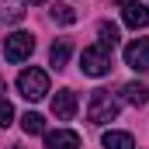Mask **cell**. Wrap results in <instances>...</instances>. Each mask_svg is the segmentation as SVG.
Segmentation results:
<instances>
[{"instance_id":"6da1fadb","label":"cell","mask_w":149,"mask_h":149,"mask_svg":"<svg viewBox=\"0 0 149 149\" xmlns=\"http://www.w3.org/2000/svg\"><path fill=\"white\" fill-rule=\"evenodd\" d=\"M87 118H90L94 125H108V121L118 118V101L111 97V90H94V94H90Z\"/></svg>"},{"instance_id":"9a60e30c","label":"cell","mask_w":149,"mask_h":149,"mask_svg":"<svg viewBox=\"0 0 149 149\" xmlns=\"http://www.w3.org/2000/svg\"><path fill=\"white\" fill-rule=\"evenodd\" d=\"M52 21H59V24H73V21H76V10L70 7V3H56V7H52Z\"/></svg>"},{"instance_id":"2e32d148","label":"cell","mask_w":149,"mask_h":149,"mask_svg":"<svg viewBox=\"0 0 149 149\" xmlns=\"http://www.w3.org/2000/svg\"><path fill=\"white\" fill-rule=\"evenodd\" d=\"M10 118H14L10 101H3V97H0V128H7V125H10Z\"/></svg>"},{"instance_id":"ac0fdd59","label":"cell","mask_w":149,"mask_h":149,"mask_svg":"<svg viewBox=\"0 0 149 149\" xmlns=\"http://www.w3.org/2000/svg\"><path fill=\"white\" fill-rule=\"evenodd\" d=\"M28 3H45V0H28Z\"/></svg>"},{"instance_id":"5b68a950","label":"cell","mask_w":149,"mask_h":149,"mask_svg":"<svg viewBox=\"0 0 149 149\" xmlns=\"http://www.w3.org/2000/svg\"><path fill=\"white\" fill-rule=\"evenodd\" d=\"M125 63L132 70H149V38H135L125 49Z\"/></svg>"},{"instance_id":"8fae6325","label":"cell","mask_w":149,"mask_h":149,"mask_svg":"<svg viewBox=\"0 0 149 149\" xmlns=\"http://www.w3.org/2000/svg\"><path fill=\"white\" fill-rule=\"evenodd\" d=\"M121 94H125V101H128V104H135V108H142V104L149 101L146 83H125V87H121Z\"/></svg>"},{"instance_id":"4fadbf2b","label":"cell","mask_w":149,"mask_h":149,"mask_svg":"<svg viewBox=\"0 0 149 149\" xmlns=\"http://www.w3.org/2000/svg\"><path fill=\"white\" fill-rule=\"evenodd\" d=\"M97 35H101V42H97V45H104V49H111L114 52V45H118V28H114L111 21H101V28H97Z\"/></svg>"},{"instance_id":"52a82bcc","label":"cell","mask_w":149,"mask_h":149,"mask_svg":"<svg viewBox=\"0 0 149 149\" xmlns=\"http://www.w3.org/2000/svg\"><path fill=\"white\" fill-rule=\"evenodd\" d=\"M45 149H80V135L70 132V128L45 132Z\"/></svg>"},{"instance_id":"d6986e66","label":"cell","mask_w":149,"mask_h":149,"mask_svg":"<svg viewBox=\"0 0 149 149\" xmlns=\"http://www.w3.org/2000/svg\"><path fill=\"white\" fill-rule=\"evenodd\" d=\"M0 94H3V80H0Z\"/></svg>"},{"instance_id":"277c9868","label":"cell","mask_w":149,"mask_h":149,"mask_svg":"<svg viewBox=\"0 0 149 149\" xmlns=\"http://www.w3.org/2000/svg\"><path fill=\"white\" fill-rule=\"evenodd\" d=\"M31 52H35V38L28 35V31H14V35L3 42V56H7V63H24Z\"/></svg>"},{"instance_id":"3957f363","label":"cell","mask_w":149,"mask_h":149,"mask_svg":"<svg viewBox=\"0 0 149 149\" xmlns=\"http://www.w3.org/2000/svg\"><path fill=\"white\" fill-rule=\"evenodd\" d=\"M80 70L87 76H108L111 73V49L104 45H87L80 56Z\"/></svg>"},{"instance_id":"7c38bea8","label":"cell","mask_w":149,"mask_h":149,"mask_svg":"<svg viewBox=\"0 0 149 149\" xmlns=\"http://www.w3.org/2000/svg\"><path fill=\"white\" fill-rule=\"evenodd\" d=\"M104 149H135V139L128 132H104Z\"/></svg>"},{"instance_id":"9c48e42d","label":"cell","mask_w":149,"mask_h":149,"mask_svg":"<svg viewBox=\"0 0 149 149\" xmlns=\"http://www.w3.org/2000/svg\"><path fill=\"white\" fill-rule=\"evenodd\" d=\"M70 52H73V42H70V38H59V42H52V49H49V63H52L56 70H63V66L70 63Z\"/></svg>"},{"instance_id":"8992f818","label":"cell","mask_w":149,"mask_h":149,"mask_svg":"<svg viewBox=\"0 0 149 149\" xmlns=\"http://www.w3.org/2000/svg\"><path fill=\"white\" fill-rule=\"evenodd\" d=\"M52 114L59 118V121H70L76 114V94L66 87V90H59L56 97H52Z\"/></svg>"},{"instance_id":"e0dca14e","label":"cell","mask_w":149,"mask_h":149,"mask_svg":"<svg viewBox=\"0 0 149 149\" xmlns=\"http://www.w3.org/2000/svg\"><path fill=\"white\" fill-rule=\"evenodd\" d=\"M114 3H118V7H128V3H135V0H114Z\"/></svg>"},{"instance_id":"5bb4252c","label":"cell","mask_w":149,"mask_h":149,"mask_svg":"<svg viewBox=\"0 0 149 149\" xmlns=\"http://www.w3.org/2000/svg\"><path fill=\"white\" fill-rule=\"evenodd\" d=\"M21 128H24L28 135H42V132H45V118H42L38 111H28L24 118H21Z\"/></svg>"},{"instance_id":"7a4b0ae2","label":"cell","mask_w":149,"mask_h":149,"mask_svg":"<svg viewBox=\"0 0 149 149\" xmlns=\"http://www.w3.org/2000/svg\"><path fill=\"white\" fill-rule=\"evenodd\" d=\"M17 90H21L24 101H42V97L49 94V73H45V70H35V66H28L24 73L17 76Z\"/></svg>"},{"instance_id":"30bf717a","label":"cell","mask_w":149,"mask_h":149,"mask_svg":"<svg viewBox=\"0 0 149 149\" xmlns=\"http://www.w3.org/2000/svg\"><path fill=\"white\" fill-rule=\"evenodd\" d=\"M24 3H28V0H0V17L10 21V24L21 21V17H24Z\"/></svg>"},{"instance_id":"ba28073f","label":"cell","mask_w":149,"mask_h":149,"mask_svg":"<svg viewBox=\"0 0 149 149\" xmlns=\"http://www.w3.org/2000/svg\"><path fill=\"white\" fill-rule=\"evenodd\" d=\"M125 24L135 28V31H139V28H149V7H146V3H139V0L128 3V7H125Z\"/></svg>"}]
</instances>
